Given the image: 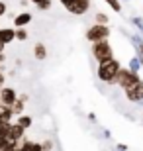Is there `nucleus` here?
<instances>
[{
    "mask_svg": "<svg viewBox=\"0 0 143 151\" xmlns=\"http://www.w3.org/2000/svg\"><path fill=\"white\" fill-rule=\"evenodd\" d=\"M121 71V65L118 59H110L106 63H100L98 65V78L106 84H116V78Z\"/></svg>",
    "mask_w": 143,
    "mask_h": 151,
    "instance_id": "f257e3e1",
    "label": "nucleus"
},
{
    "mask_svg": "<svg viewBox=\"0 0 143 151\" xmlns=\"http://www.w3.org/2000/svg\"><path fill=\"white\" fill-rule=\"evenodd\" d=\"M92 57L100 63H106L114 59V49H112V43L106 39V41H98V43H92Z\"/></svg>",
    "mask_w": 143,
    "mask_h": 151,
    "instance_id": "f03ea898",
    "label": "nucleus"
},
{
    "mask_svg": "<svg viewBox=\"0 0 143 151\" xmlns=\"http://www.w3.org/2000/svg\"><path fill=\"white\" fill-rule=\"evenodd\" d=\"M110 37V28L102 26V24H94L86 29V39L90 43H98V41H106Z\"/></svg>",
    "mask_w": 143,
    "mask_h": 151,
    "instance_id": "7ed1b4c3",
    "label": "nucleus"
},
{
    "mask_svg": "<svg viewBox=\"0 0 143 151\" xmlns=\"http://www.w3.org/2000/svg\"><path fill=\"white\" fill-rule=\"evenodd\" d=\"M139 81H141V78H139L137 73H133V71H129V69L121 67L120 75H118V78H116V84H118L121 90H127V88H132L133 84H137Z\"/></svg>",
    "mask_w": 143,
    "mask_h": 151,
    "instance_id": "20e7f679",
    "label": "nucleus"
},
{
    "mask_svg": "<svg viewBox=\"0 0 143 151\" xmlns=\"http://www.w3.org/2000/svg\"><path fill=\"white\" fill-rule=\"evenodd\" d=\"M59 2L67 8L69 14H75V16H83L90 8V0H59Z\"/></svg>",
    "mask_w": 143,
    "mask_h": 151,
    "instance_id": "39448f33",
    "label": "nucleus"
},
{
    "mask_svg": "<svg viewBox=\"0 0 143 151\" xmlns=\"http://www.w3.org/2000/svg\"><path fill=\"white\" fill-rule=\"evenodd\" d=\"M16 100H18V92H16L14 86H2V88H0V104H2V106L12 108Z\"/></svg>",
    "mask_w": 143,
    "mask_h": 151,
    "instance_id": "423d86ee",
    "label": "nucleus"
},
{
    "mask_svg": "<svg viewBox=\"0 0 143 151\" xmlns=\"http://www.w3.org/2000/svg\"><path fill=\"white\" fill-rule=\"evenodd\" d=\"M124 92L129 102H143V81H139L137 84H133L132 88L124 90Z\"/></svg>",
    "mask_w": 143,
    "mask_h": 151,
    "instance_id": "0eeeda50",
    "label": "nucleus"
},
{
    "mask_svg": "<svg viewBox=\"0 0 143 151\" xmlns=\"http://www.w3.org/2000/svg\"><path fill=\"white\" fill-rule=\"evenodd\" d=\"M22 139H26V129L22 126H18L16 122L10 126V132H8V141H14V143H20Z\"/></svg>",
    "mask_w": 143,
    "mask_h": 151,
    "instance_id": "6e6552de",
    "label": "nucleus"
},
{
    "mask_svg": "<svg viewBox=\"0 0 143 151\" xmlns=\"http://www.w3.org/2000/svg\"><path fill=\"white\" fill-rule=\"evenodd\" d=\"M129 41H132L133 49H135V57L139 59V63L143 65V37L141 35H129Z\"/></svg>",
    "mask_w": 143,
    "mask_h": 151,
    "instance_id": "1a4fd4ad",
    "label": "nucleus"
},
{
    "mask_svg": "<svg viewBox=\"0 0 143 151\" xmlns=\"http://www.w3.org/2000/svg\"><path fill=\"white\" fill-rule=\"evenodd\" d=\"M16 39V28H0V43L8 45Z\"/></svg>",
    "mask_w": 143,
    "mask_h": 151,
    "instance_id": "9d476101",
    "label": "nucleus"
},
{
    "mask_svg": "<svg viewBox=\"0 0 143 151\" xmlns=\"http://www.w3.org/2000/svg\"><path fill=\"white\" fill-rule=\"evenodd\" d=\"M28 94H18V100L14 102V106H12V114L14 116H20L24 114V108H26V102H28Z\"/></svg>",
    "mask_w": 143,
    "mask_h": 151,
    "instance_id": "9b49d317",
    "label": "nucleus"
},
{
    "mask_svg": "<svg viewBox=\"0 0 143 151\" xmlns=\"http://www.w3.org/2000/svg\"><path fill=\"white\" fill-rule=\"evenodd\" d=\"M32 20H33V16L29 12H22V14L14 16V28H26Z\"/></svg>",
    "mask_w": 143,
    "mask_h": 151,
    "instance_id": "f8f14e48",
    "label": "nucleus"
},
{
    "mask_svg": "<svg viewBox=\"0 0 143 151\" xmlns=\"http://www.w3.org/2000/svg\"><path fill=\"white\" fill-rule=\"evenodd\" d=\"M20 151H43V147H41V143H37V141L22 139L20 141Z\"/></svg>",
    "mask_w": 143,
    "mask_h": 151,
    "instance_id": "ddd939ff",
    "label": "nucleus"
},
{
    "mask_svg": "<svg viewBox=\"0 0 143 151\" xmlns=\"http://www.w3.org/2000/svg\"><path fill=\"white\" fill-rule=\"evenodd\" d=\"M33 57H35L37 61H43L45 57H47V47H45L41 41H37V43L33 45Z\"/></svg>",
    "mask_w": 143,
    "mask_h": 151,
    "instance_id": "4468645a",
    "label": "nucleus"
},
{
    "mask_svg": "<svg viewBox=\"0 0 143 151\" xmlns=\"http://www.w3.org/2000/svg\"><path fill=\"white\" fill-rule=\"evenodd\" d=\"M16 124H18V126H22L24 129H28V128H32L33 118L29 116V114H20V116L16 118Z\"/></svg>",
    "mask_w": 143,
    "mask_h": 151,
    "instance_id": "2eb2a0df",
    "label": "nucleus"
},
{
    "mask_svg": "<svg viewBox=\"0 0 143 151\" xmlns=\"http://www.w3.org/2000/svg\"><path fill=\"white\" fill-rule=\"evenodd\" d=\"M16 41H28V29L16 28Z\"/></svg>",
    "mask_w": 143,
    "mask_h": 151,
    "instance_id": "dca6fc26",
    "label": "nucleus"
},
{
    "mask_svg": "<svg viewBox=\"0 0 143 151\" xmlns=\"http://www.w3.org/2000/svg\"><path fill=\"white\" fill-rule=\"evenodd\" d=\"M104 2H106L108 6H110V8H112L114 12H118V14L121 12V2H120V0H104Z\"/></svg>",
    "mask_w": 143,
    "mask_h": 151,
    "instance_id": "f3484780",
    "label": "nucleus"
},
{
    "mask_svg": "<svg viewBox=\"0 0 143 151\" xmlns=\"http://www.w3.org/2000/svg\"><path fill=\"white\" fill-rule=\"evenodd\" d=\"M129 71H133V73H137L139 69H141V63H139V59L137 57H133V59H129Z\"/></svg>",
    "mask_w": 143,
    "mask_h": 151,
    "instance_id": "a211bd4d",
    "label": "nucleus"
},
{
    "mask_svg": "<svg viewBox=\"0 0 143 151\" xmlns=\"http://www.w3.org/2000/svg\"><path fill=\"white\" fill-rule=\"evenodd\" d=\"M129 22L135 26V28L141 32V35H143V18H139V16H133V18H129Z\"/></svg>",
    "mask_w": 143,
    "mask_h": 151,
    "instance_id": "6ab92c4d",
    "label": "nucleus"
},
{
    "mask_svg": "<svg viewBox=\"0 0 143 151\" xmlns=\"http://www.w3.org/2000/svg\"><path fill=\"white\" fill-rule=\"evenodd\" d=\"M96 24H102V26H108V16H106L104 12H98V14H96Z\"/></svg>",
    "mask_w": 143,
    "mask_h": 151,
    "instance_id": "aec40b11",
    "label": "nucleus"
},
{
    "mask_svg": "<svg viewBox=\"0 0 143 151\" xmlns=\"http://www.w3.org/2000/svg\"><path fill=\"white\" fill-rule=\"evenodd\" d=\"M35 6H37V10H41V12L49 10L51 8V0H43V2H39V4H35Z\"/></svg>",
    "mask_w": 143,
    "mask_h": 151,
    "instance_id": "412c9836",
    "label": "nucleus"
},
{
    "mask_svg": "<svg viewBox=\"0 0 143 151\" xmlns=\"http://www.w3.org/2000/svg\"><path fill=\"white\" fill-rule=\"evenodd\" d=\"M41 147H43V151H53V141H51V139H45L43 143H41Z\"/></svg>",
    "mask_w": 143,
    "mask_h": 151,
    "instance_id": "4be33fe9",
    "label": "nucleus"
},
{
    "mask_svg": "<svg viewBox=\"0 0 143 151\" xmlns=\"http://www.w3.org/2000/svg\"><path fill=\"white\" fill-rule=\"evenodd\" d=\"M6 12H8V6H6V2H2V0H0V18L4 16Z\"/></svg>",
    "mask_w": 143,
    "mask_h": 151,
    "instance_id": "5701e85b",
    "label": "nucleus"
},
{
    "mask_svg": "<svg viewBox=\"0 0 143 151\" xmlns=\"http://www.w3.org/2000/svg\"><path fill=\"white\" fill-rule=\"evenodd\" d=\"M88 120H90V122H96V114H94V112H88Z\"/></svg>",
    "mask_w": 143,
    "mask_h": 151,
    "instance_id": "b1692460",
    "label": "nucleus"
},
{
    "mask_svg": "<svg viewBox=\"0 0 143 151\" xmlns=\"http://www.w3.org/2000/svg\"><path fill=\"white\" fill-rule=\"evenodd\" d=\"M116 149H121V151H127V145H126V143H118V145H116Z\"/></svg>",
    "mask_w": 143,
    "mask_h": 151,
    "instance_id": "393cba45",
    "label": "nucleus"
},
{
    "mask_svg": "<svg viewBox=\"0 0 143 151\" xmlns=\"http://www.w3.org/2000/svg\"><path fill=\"white\" fill-rule=\"evenodd\" d=\"M102 135H104L106 139H110V132H108V129H104V132H102Z\"/></svg>",
    "mask_w": 143,
    "mask_h": 151,
    "instance_id": "a878e982",
    "label": "nucleus"
},
{
    "mask_svg": "<svg viewBox=\"0 0 143 151\" xmlns=\"http://www.w3.org/2000/svg\"><path fill=\"white\" fill-rule=\"evenodd\" d=\"M6 141H8V139H4V137H0V149H2V147L6 145Z\"/></svg>",
    "mask_w": 143,
    "mask_h": 151,
    "instance_id": "bb28decb",
    "label": "nucleus"
},
{
    "mask_svg": "<svg viewBox=\"0 0 143 151\" xmlns=\"http://www.w3.org/2000/svg\"><path fill=\"white\" fill-rule=\"evenodd\" d=\"M29 2H33V4H39V2H43V0H29Z\"/></svg>",
    "mask_w": 143,
    "mask_h": 151,
    "instance_id": "cd10ccee",
    "label": "nucleus"
},
{
    "mask_svg": "<svg viewBox=\"0 0 143 151\" xmlns=\"http://www.w3.org/2000/svg\"><path fill=\"white\" fill-rule=\"evenodd\" d=\"M114 151H121V149H114Z\"/></svg>",
    "mask_w": 143,
    "mask_h": 151,
    "instance_id": "c85d7f7f",
    "label": "nucleus"
},
{
    "mask_svg": "<svg viewBox=\"0 0 143 151\" xmlns=\"http://www.w3.org/2000/svg\"><path fill=\"white\" fill-rule=\"evenodd\" d=\"M126 2H129V0H126Z\"/></svg>",
    "mask_w": 143,
    "mask_h": 151,
    "instance_id": "c756f323",
    "label": "nucleus"
}]
</instances>
